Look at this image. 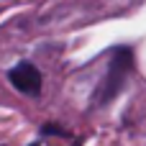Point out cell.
Segmentation results:
<instances>
[{"label":"cell","instance_id":"3957f363","mask_svg":"<svg viewBox=\"0 0 146 146\" xmlns=\"http://www.w3.org/2000/svg\"><path fill=\"white\" fill-rule=\"evenodd\" d=\"M41 136H67V131L56 123H46V126H41Z\"/></svg>","mask_w":146,"mask_h":146},{"label":"cell","instance_id":"6da1fadb","mask_svg":"<svg viewBox=\"0 0 146 146\" xmlns=\"http://www.w3.org/2000/svg\"><path fill=\"white\" fill-rule=\"evenodd\" d=\"M131 72H133V49L131 46H113L105 77L100 80V85L92 92V105L98 108V105L113 103L121 95V90L126 87Z\"/></svg>","mask_w":146,"mask_h":146},{"label":"cell","instance_id":"7a4b0ae2","mask_svg":"<svg viewBox=\"0 0 146 146\" xmlns=\"http://www.w3.org/2000/svg\"><path fill=\"white\" fill-rule=\"evenodd\" d=\"M8 82H10L18 92H23V95H28V98H36V95L41 92V85H44L41 72H38L36 64H31V62H18L15 67H10V69H8Z\"/></svg>","mask_w":146,"mask_h":146},{"label":"cell","instance_id":"277c9868","mask_svg":"<svg viewBox=\"0 0 146 146\" xmlns=\"http://www.w3.org/2000/svg\"><path fill=\"white\" fill-rule=\"evenodd\" d=\"M31 146H38V144H31Z\"/></svg>","mask_w":146,"mask_h":146}]
</instances>
